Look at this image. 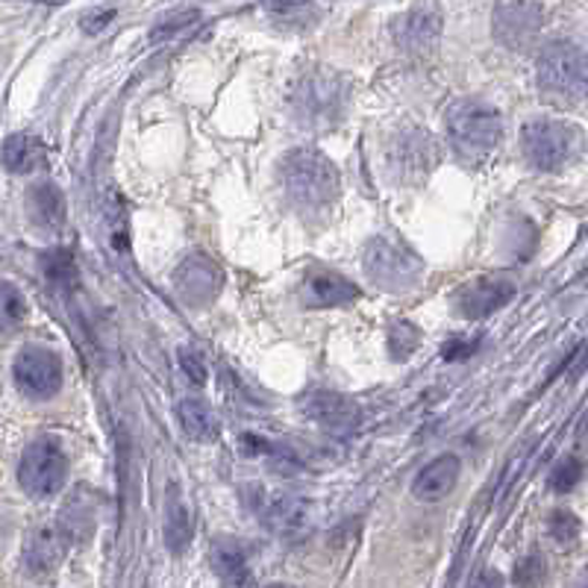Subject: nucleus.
<instances>
[{"label": "nucleus", "instance_id": "7ed1b4c3", "mask_svg": "<svg viewBox=\"0 0 588 588\" xmlns=\"http://www.w3.org/2000/svg\"><path fill=\"white\" fill-rule=\"evenodd\" d=\"M288 107L301 124L336 127L350 107V86L333 68H309L292 83Z\"/></svg>", "mask_w": 588, "mask_h": 588}, {"label": "nucleus", "instance_id": "bb28decb", "mask_svg": "<svg viewBox=\"0 0 588 588\" xmlns=\"http://www.w3.org/2000/svg\"><path fill=\"white\" fill-rule=\"evenodd\" d=\"M582 471H586L582 459H577V456H565V459H559V462L553 465L551 480L547 482H551V489L556 491V494H568V491H574L579 486Z\"/></svg>", "mask_w": 588, "mask_h": 588}, {"label": "nucleus", "instance_id": "f03ea898", "mask_svg": "<svg viewBox=\"0 0 588 588\" xmlns=\"http://www.w3.org/2000/svg\"><path fill=\"white\" fill-rule=\"evenodd\" d=\"M447 142L468 165L489 162L503 144V116L480 98L454 100L445 109Z\"/></svg>", "mask_w": 588, "mask_h": 588}, {"label": "nucleus", "instance_id": "cd10ccee", "mask_svg": "<svg viewBox=\"0 0 588 588\" xmlns=\"http://www.w3.org/2000/svg\"><path fill=\"white\" fill-rule=\"evenodd\" d=\"M579 518L574 515V512H568V509H556V512H551V518H547V533H551V538L556 544H562V547H574L579 538Z\"/></svg>", "mask_w": 588, "mask_h": 588}, {"label": "nucleus", "instance_id": "4c0bfd02", "mask_svg": "<svg viewBox=\"0 0 588 588\" xmlns=\"http://www.w3.org/2000/svg\"><path fill=\"white\" fill-rule=\"evenodd\" d=\"M265 588H292V586H283V582H274V586H265Z\"/></svg>", "mask_w": 588, "mask_h": 588}, {"label": "nucleus", "instance_id": "393cba45", "mask_svg": "<svg viewBox=\"0 0 588 588\" xmlns=\"http://www.w3.org/2000/svg\"><path fill=\"white\" fill-rule=\"evenodd\" d=\"M42 274L51 285L56 288H74L77 283V262H74V253L65 248H54L47 250L45 257H42Z\"/></svg>", "mask_w": 588, "mask_h": 588}, {"label": "nucleus", "instance_id": "9d476101", "mask_svg": "<svg viewBox=\"0 0 588 588\" xmlns=\"http://www.w3.org/2000/svg\"><path fill=\"white\" fill-rule=\"evenodd\" d=\"M301 412L313 421L315 427H322L324 433H333V436H350L362 424L359 403L339 392H327V389L306 394L301 401Z\"/></svg>", "mask_w": 588, "mask_h": 588}, {"label": "nucleus", "instance_id": "dca6fc26", "mask_svg": "<svg viewBox=\"0 0 588 588\" xmlns=\"http://www.w3.org/2000/svg\"><path fill=\"white\" fill-rule=\"evenodd\" d=\"M72 544V533L63 524H42L24 542V568L33 577H47L59 568Z\"/></svg>", "mask_w": 588, "mask_h": 588}, {"label": "nucleus", "instance_id": "ddd939ff", "mask_svg": "<svg viewBox=\"0 0 588 588\" xmlns=\"http://www.w3.org/2000/svg\"><path fill=\"white\" fill-rule=\"evenodd\" d=\"M262 521L285 542H301L315 530V507L304 498L276 494L262 503Z\"/></svg>", "mask_w": 588, "mask_h": 588}, {"label": "nucleus", "instance_id": "20e7f679", "mask_svg": "<svg viewBox=\"0 0 588 588\" xmlns=\"http://www.w3.org/2000/svg\"><path fill=\"white\" fill-rule=\"evenodd\" d=\"M535 83L544 100L574 107L588 95V54L574 42H553L538 56Z\"/></svg>", "mask_w": 588, "mask_h": 588}, {"label": "nucleus", "instance_id": "c85d7f7f", "mask_svg": "<svg viewBox=\"0 0 588 588\" xmlns=\"http://www.w3.org/2000/svg\"><path fill=\"white\" fill-rule=\"evenodd\" d=\"M389 348H392L394 359H406L418 348V330L412 324H394L389 333Z\"/></svg>", "mask_w": 588, "mask_h": 588}, {"label": "nucleus", "instance_id": "5701e85b", "mask_svg": "<svg viewBox=\"0 0 588 588\" xmlns=\"http://www.w3.org/2000/svg\"><path fill=\"white\" fill-rule=\"evenodd\" d=\"M30 209H33V218L47 230H56L65 224V195L54 183H39L30 192Z\"/></svg>", "mask_w": 588, "mask_h": 588}, {"label": "nucleus", "instance_id": "6e6552de", "mask_svg": "<svg viewBox=\"0 0 588 588\" xmlns=\"http://www.w3.org/2000/svg\"><path fill=\"white\" fill-rule=\"evenodd\" d=\"M362 265H366V274L385 288H406L418 280L421 268H424L410 248H403L385 236L368 241Z\"/></svg>", "mask_w": 588, "mask_h": 588}, {"label": "nucleus", "instance_id": "2f4dec72", "mask_svg": "<svg viewBox=\"0 0 588 588\" xmlns=\"http://www.w3.org/2000/svg\"><path fill=\"white\" fill-rule=\"evenodd\" d=\"M179 368L192 377V383L195 385L206 383V362L195 348H179Z\"/></svg>", "mask_w": 588, "mask_h": 588}, {"label": "nucleus", "instance_id": "c756f323", "mask_svg": "<svg viewBox=\"0 0 588 588\" xmlns=\"http://www.w3.org/2000/svg\"><path fill=\"white\" fill-rule=\"evenodd\" d=\"M515 588H535L544 579V559L538 553H530L526 559L518 562L515 568Z\"/></svg>", "mask_w": 588, "mask_h": 588}, {"label": "nucleus", "instance_id": "f8f14e48", "mask_svg": "<svg viewBox=\"0 0 588 588\" xmlns=\"http://www.w3.org/2000/svg\"><path fill=\"white\" fill-rule=\"evenodd\" d=\"M224 285V271L213 257L206 253H192L179 262L174 271V292L179 294L183 304L206 306L218 297Z\"/></svg>", "mask_w": 588, "mask_h": 588}, {"label": "nucleus", "instance_id": "e433bc0d", "mask_svg": "<svg viewBox=\"0 0 588 588\" xmlns=\"http://www.w3.org/2000/svg\"><path fill=\"white\" fill-rule=\"evenodd\" d=\"M582 436H588V415L582 418Z\"/></svg>", "mask_w": 588, "mask_h": 588}, {"label": "nucleus", "instance_id": "4468645a", "mask_svg": "<svg viewBox=\"0 0 588 588\" xmlns=\"http://www.w3.org/2000/svg\"><path fill=\"white\" fill-rule=\"evenodd\" d=\"M515 297V285L503 276H477L456 292L454 304L462 318H486Z\"/></svg>", "mask_w": 588, "mask_h": 588}, {"label": "nucleus", "instance_id": "473e14b6", "mask_svg": "<svg viewBox=\"0 0 588 588\" xmlns=\"http://www.w3.org/2000/svg\"><path fill=\"white\" fill-rule=\"evenodd\" d=\"M477 348H480V339H450V341H445L442 357H445L447 362H459V359L473 357Z\"/></svg>", "mask_w": 588, "mask_h": 588}, {"label": "nucleus", "instance_id": "a878e982", "mask_svg": "<svg viewBox=\"0 0 588 588\" xmlns=\"http://www.w3.org/2000/svg\"><path fill=\"white\" fill-rule=\"evenodd\" d=\"M265 12L271 19L280 24V28H294V30H306L313 28L322 10L313 7V3H268Z\"/></svg>", "mask_w": 588, "mask_h": 588}, {"label": "nucleus", "instance_id": "39448f33", "mask_svg": "<svg viewBox=\"0 0 588 588\" xmlns=\"http://www.w3.org/2000/svg\"><path fill=\"white\" fill-rule=\"evenodd\" d=\"M582 148V133L568 121L556 118H533L521 130V151L535 171L556 174L574 162Z\"/></svg>", "mask_w": 588, "mask_h": 588}, {"label": "nucleus", "instance_id": "b1692460", "mask_svg": "<svg viewBox=\"0 0 588 588\" xmlns=\"http://www.w3.org/2000/svg\"><path fill=\"white\" fill-rule=\"evenodd\" d=\"M197 21H200V10H195V7H179V10L165 12V15L153 24L151 42L153 45H160V42H174V39L186 36Z\"/></svg>", "mask_w": 588, "mask_h": 588}, {"label": "nucleus", "instance_id": "4be33fe9", "mask_svg": "<svg viewBox=\"0 0 588 588\" xmlns=\"http://www.w3.org/2000/svg\"><path fill=\"white\" fill-rule=\"evenodd\" d=\"M179 424L186 429L188 438H195V442H215L218 438V415L213 412V406L200 398H186V401L179 403Z\"/></svg>", "mask_w": 588, "mask_h": 588}, {"label": "nucleus", "instance_id": "c9c22d12", "mask_svg": "<svg viewBox=\"0 0 588 588\" xmlns=\"http://www.w3.org/2000/svg\"><path fill=\"white\" fill-rule=\"evenodd\" d=\"M570 588H588V568L582 570V574H579L577 579H574V586H570Z\"/></svg>", "mask_w": 588, "mask_h": 588}, {"label": "nucleus", "instance_id": "aec40b11", "mask_svg": "<svg viewBox=\"0 0 588 588\" xmlns=\"http://www.w3.org/2000/svg\"><path fill=\"white\" fill-rule=\"evenodd\" d=\"M3 162L12 174H33L47 162V148L30 133H12L3 144Z\"/></svg>", "mask_w": 588, "mask_h": 588}, {"label": "nucleus", "instance_id": "423d86ee", "mask_svg": "<svg viewBox=\"0 0 588 588\" xmlns=\"http://www.w3.org/2000/svg\"><path fill=\"white\" fill-rule=\"evenodd\" d=\"M68 480V459L51 438H39L21 454L19 482L30 498H54Z\"/></svg>", "mask_w": 588, "mask_h": 588}, {"label": "nucleus", "instance_id": "72a5a7b5", "mask_svg": "<svg viewBox=\"0 0 588 588\" xmlns=\"http://www.w3.org/2000/svg\"><path fill=\"white\" fill-rule=\"evenodd\" d=\"M118 15V10H112V7H109V10H95V12H89V15H83V30H86V33H100V30L107 28L109 21L116 19Z\"/></svg>", "mask_w": 588, "mask_h": 588}, {"label": "nucleus", "instance_id": "9b49d317", "mask_svg": "<svg viewBox=\"0 0 588 588\" xmlns=\"http://www.w3.org/2000/svg\"><path fill=\"white\" fill-rule=\"evenodd\" d=\"M442 39V10L433 3L412 7L394 21V42L406 56H433Z\"/></svg>", "mask_w": 588, "mask_h": 588}, {"label": "nucleus", "instance_id": "f257e3e1", "mask_svg": "<svg viewBox=\"0 0 588 588\" xmlns=\"http://www.w3.org/2000/svg\"><path fill=\"white\" fill-rule=\"evenodd\" d=\"M285 200L301 215L330 213L341 188V174L330 156L315 148H294L280 162Z\"/></svg>", "mask_w": 588, "mask_h": 588}, {"label": "nucleus", "instance_id": "2eb2a0df", "mask_svg": "<svg viewBox=\"0 0 588 588\" xmlns=\"http://www.w3.org/2000/svg\"><path fill=\"white\" fill-rule=\"evenodd\" d=\"M542 21L544 7L538 3H500L491 15V30L503 45L518 51L533 42L535 33L542 30Z\"/></svg>", "mask_w": 588, "mask_h": 588}, {"label": "nucleus", "instance_id": "1a4fd4ad", "mask_svg": "<svg viewBox=\"0 0 588 588\" xmlns=\"http://www.w3.org/2000/svg\"><path fill=\"white\" fill-rule=\"evenodd\" d=\"M15 383L33 401H47L63 389V359L54 350L28 345L19 350V357L12 362Z\"/></svg>", "mask_w": 588, "mask_h": 588}, {"label": "nucleus", "instance_id": "0eeeda50", "mask_svg": "<svg viewBox=\"0 0 588 588\" xmlns=\"http://www.w3.org/2000/svg\"><path fill=\"white\" fill-rule=\"evenodd\" d=\"M389 171L398 183H421L427 179V174L436 168L438 148L433 142V135L421 127H403L401 133L389 142Z\"/></svg>", "mask_w": 588, "mask_h": 588}, {"label": "nucleus", "instance_id": "f3484780", "mask_svg": "<svg viewBox=\"0 0 588 588\" xmlns=\"http://www.w3.org/2000/svg\"><path fill=\"white\" fill-rule=\"evenodd\" d=\"M459 473H462L459 456L456 454L436 456L433 462H427L418 473H415V480H412V498L421 500V503H438V500H445L447 494L456 489Z\"/></svg>", "mask_w": 588, "mask_h": 588}, {"label": "nucleus", "instance_id": "6ab92c4d", "mask_svg": "<svg viewBox=\"0 0 588 588\" xmlns=\"http://www.w3.org/2000/svg\"><path fill=\"white\" fill-rule=\"evenodd\" d=\"M209 562H213L221 588H253L248 556L241 551V544H236L232 538H218L209 551Z\"/></svg>", "mask_w": 588, "mask_h": 588}, {"label": "nucleus", "instance_id": "412c9836", "mask_svg": "<svg viewBox=\"0 0 588 588\" xmlns=\"http://www.w3.org/2000/svg\"><path fill=\"white\" fill-rule=\"evenodd\" d=\"M195 535V518H192V507L179 491H171L168 507H165V547L171 553H183L192 544Z\"/></svg>", "mask_w": 588, "mask_h": 588}, {"label": "nucleus", "instance_id": "a211bd4d", "mask_svg": "<svg viewBox=\"0 0 588 588\" xmlns=\"http://www.w3.org/2000/svg\"><path fill=\"white\" fill-rule=\"evenodd\" d=\"M304 297L313 309H330V306H348L359 301V285H353L348 276L315 268L304 280Z\"/></svg>", "mask_w": 588, "mask_h": 588}, {"label": "nucleus", "instance_id": "7c9ffc66", "mask_svg": "<svg viewBox=\"0 0 588 588\" xmlns=\"http://www.w3.org/2000/svg\"><path fill=\"white\" fill-rule=\"evenodd\" d=\"M3 315L7 322H24L28 315V297L12 283H3Z\"/></svg>", "mask_w": 588, "mask_h": 588}, {"label": "nucleus", "instance_id": "f704fd0d", "mask_svg": "<svg viewBox=\"0 0 588 588\" xmlns=\"http://www.w3.org/2000/svg\"><path fill=\"white\" fill-rule=\"evenodd\" d=\"M480 588H503V577H500L498 570H489V574L482 577Z\"/></svg>", "mask_w": 588, "mask_h": 588}]
</instances>
